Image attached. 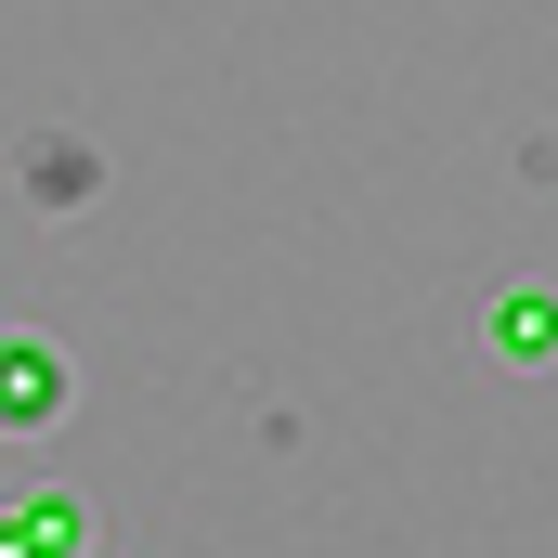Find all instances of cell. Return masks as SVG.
I'll return each mask as SVG.
<instances>
[{
	"label": "cell",
	"instance_id": "2",
	"mask_svg": "<svg viewBox=\"0 0 558 558\" xmlns=\"http://www.w3.org/2000/svg\"><path fill=\"white\" fill-rule=\"evenodd\" d=\"M92 533H105V520H92L78 494H13V507H0V558H92Z\"/></svg>",
	"mask_w": 558,
	"mask_h": 558
},
{
	"label": "cell",
	"instance_id": "3",
	"mask_svg": "<svg viewBox=\"0 0 558 558\" xmlns=\"http://www.w3.org/2000/svg\"><path fill=\"white\" fill-rule=\"evenodd\" d=\"M507 364H558V286H507L494 299V325H481Z\"/></svg>",
	"mask_w": 558,
	"mask_h": 558
},
{
	"label": "cell",
	"instance_id": "1",
	"mask_svg": "<svg viewBox=\"0 0 558 558\" xmlns=\"http://www.w3.org/2000/svg\"><path fill=\"white\" fill-rule=\"evenodd\" d=\"M65 403H78V364L52 351V338H0V441H39V428H65Z\"/></svg>",
	"mask_w": 558,
	"mask_h": 558
},
{
	"label": "cell",
	"instance_id": "4",
	"mask_svg": "<svg viewBox=\"0 0 558 558\" xmlns=\"http://www.w3.org/2000/svg\"><path fill=\"white\" fill-rule=\"evenodd\" d=\"M92 182H105V169H92V143H26V195H39V208H78Z\"/></svg>",
	"mask_w": 558,
	"mask_h": 558
}]
</instances>
